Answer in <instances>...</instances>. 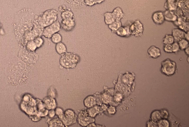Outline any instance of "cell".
<instances>
[{
  "label": "cell",
  "mask_w": 189,
  "mask_h": 127,
  "mask_svg": "<svg viewBox=\"0 0 189 127\" xmlns=\"http://www.w3.org/2000/svg\"><path fill=\"white\" fill-rule=\"evenodd\" d=\"M117 36L121 37H128L131 35L129 26H121L119 28L116 33Z\"/></svg>",
  "instance_id": "18"
},
{
  "label": "cell",
  "mask_w": 189,
  "mask_h": 127,
  "mask_svg": "<svg viewBox=\"0 0 189 127\" xmlns=\"http://www.w3.org/2000/svg\"><path fill=\"white\" fill-rule=\"evenodd\" d=\"M61 17L62 20L74 18V14L71 9L69 8L64 11L61 12Z\"/></svg>",
  "instance_id": "24"
},
{
  "label": "cell",
  "mask_w": 189,
  "mask_h": 127,
  "mask_svg": "<svg viewBox=\"0 0 189 127\" xmlns=\"http://www.w3.org/2000/svg\"><path fill=\"white\" fill-rule=\"evenodd\" d=\"M186 32L179 28H174L172 30V35L175 39V41L178 42L184 38Z\"/></svg>",
  "instance_id": "17"
},
{
  "label": "cell",
  "mask_w": 189,
  "mask_h": 127,
  "mask_svg": "<svg viewBox=\"0 0 189 127\" xmlns=\"http://www.w3.org/2000/svg\"><path fill=\"white\" fill-rule=\"evenodd\" d=\"M176 69V63L171 59H167L162 62L161 71L166 75L171 76L174 75Z\"/></svg>",
  "instance_id": "6"
},
{
  "label": "cell",
  "mask_w": 189,
  "mask_h": 127,
  "mask_svg": "<svg viewBox=\"0 0 189 127\" xmlns=\"http://www.w3.org/2000/svg\"><path fill=\"white\" fill-rule=\"evenodd\" d=\"M49 127H65L63 122L58 117H54L52 119L49 118L46 121Z\"/></svg>",
  "instance_id": "15"
},
{
  "label": "cell",
  "mask_w": 189,
  "mask_h": 127,
  "mask_svg": "<svg viewBox=\"0 0 189 127\" xmlns=\"http://www.w3.org/2000/svg\"><path fill=\"white\" fill-rule=\"evenodd\" d=\"M132 74L130 73H127L124 74L122 77V82L124 85H126L130 86L133 82L134 77Z\"/></svg>",
  "instance_id": "20"
},
{
  "label": "cell",
  "mask_w": 189,
  "mask_h": 127,
  "mask_svg": "<svg viewBox=\"0 0 189 127\" xmlns=\"http://www.w3.org/2000/svg\"><path fill=\"white\" fill-rule=\"evenodd\" d=\"M29 117L32 121H35V122L40 121L41 119V117L38 114L33 115Z\"/></svg>",
  "instance_id": "40"
},
{
  "label": "cell",
  "mask_w": 189,
  "mask_h": 127,
  "mask_svg": "<svg viewBox=\"0 0 189 127\" xmlns=\"http://www.w3.org/2000/svg\"><path fill=\"white\" fill-rule=\"evenodd\" d=\"M61 29L66 32H70L75 28L76 22L75 19L62 20L60 23Z\"/></svg>",
  "instance_id": "9"
},
{
  "label": "cell",
  "mask_w": 189,
  "mask_h": 127,
  "mask_svg": "<svg viewBox=\"0 0 189 127\" xmlns=\"http://www.w3.org/2000/svg\"><path fill=\"white\" fill-rule=\"evenodd\" d=\"M36 109L37 114L41 117L48 116V110L45 108L42 100L36 98Z\"/></svg>",
  "instance_id": "10"
},
{
  "label": "cell",
  "mask_w": 189,
  "mask_h": 127,
  "mask_svg": "<svg viewBox=\"0 0 189 127\" xmlns=\"http://www.w3.org/2000/svg\"><path fill=\"white\" fill-rule=\"evenodd\" d=\"M57 96V92L56 89L53 86H51L47 91V96L56 99Z\"/></svg>",
  "instance_id": "28"
},
{
  "label": "cell",
  "mask_w": 189,
  "mask_h": 127,
  "mask_svg": "<svg viewBox=\"0 0 189 127\" xmlns=\"http://www.w3.org/2000/svg\"><path fill=\"white\" fill-rule=\"evenodd\" d=\"M48 116L49 118L52 119L56 117V113L55 109H51V110H48Z\"/></svg>",
  "instance_id": "41"
},
{
  "label": "cell",
  "mask_w": 189,
  "mask_h": 127,
  "mask_svg": "<svg viewBox=\"0 0 189 127\" xmlns=\"http://www.w3.org/2000/svg\"><path fill=\"white\" fill-rule=\"evenodd\" d=\"M85 5L88 6H92L96 5V0H84Z\"/></svg>",
  "instance_id": "36"
},
{
  "label": "cell",
  "mask_w": 189,
  "mask_h": 127,
  "mask_svg": "<svg viewBox=\"0 0 189 127\" xmlns=\"http://www.w3.org/2000/svg\"><path fill=\"white\" fill-rule=\"evenodd\" d=\"M62 38H62L61 35L59 33V32H57L53 35L50 38L51 41L55 44H57L61 42Z\"/></svg>",
  "instance_id": "29"
},
{
  "label": "cell",
  "mask_w": 189,
  "mask_h": 127,
  "mask_svg": "<svg viewBox=\"0 0 189 127\" xmlns=\"http://www.w3.org/2000/svg\"><path fill=\"white\" fill-rule=\"evenodd\" d=\"M105 0H96V4H100L102 3Z\"/></svg>",
  "instance_id": "47"
},
{
  "label": "cell",
  "mask_w": 189,
  "mask_h": 127,
  "mask_svg": "<svg viewBox=\"0 0 189 127\" xmlns=\"http://www.w3.org/2000/svg\"><path fill=\"white\" fill-rule=\"evenodd\" d=\"M95 118L89 116L86 109L79 111L77 117V121L81 126L86 127L91 123L95 122Z\"/></svg>",
  "instance_id": "5"
},
{
  "label": "cell",
  "mask_w": 189,
  "mask_h": 127,
  "mask_svg": "<svg viewBox=\"0 0 189 127\" xmlns=\"http://www.w3.org/2000/svg\"><path fill=\"white\" fill-rule=\"evenodd\" d=\"M160 114L162 119H167L168 118L169 116V113L168 111L165 110H161L160 111Z\"/></svg>",
  "instance_id": "42"
},
{
  "label": "cell",
  "mask_w": 189,
  "mask_h": 127,
  "mask_svg": "<svg viewBox=\"0 0 189 127\" xmlns=\"http://www.w3.org/2000/svg\"><path fill=\"white\" fill-rule=\"evenodd\" d=\"M55 113H56V116L57 117H58L59 116L61 115L64 113V110L62 108L59 107H57L55 109Z\"/></svg>",
  "instance_id": "39"
},
{
  "label": "cell",
  "mask_w": 189,
  "mask_h": 127,
  "mask_svg": "<svg viewBox=\"0 0 189 127\" xmlns=\"http://www.w3.org/2000/svg\"><path fill=\"white\" fill-rule=\"evenodd\" d=\"M113 98V103H119L122 101L123 98V95L122 93L118 92L115 93Z\"/></svg>",
  "instance_id": "32"
},
{
  "label": "cell",
  "mask_w": 189,
  "mask_h": 127,
  "mask_svg": "<svg viewBox=\"0 0 189 127\" xmlns=\"http://www.w3.org/2000/svg\"><path fill=\"white\" fill-rule=\"evenodd\" d=\"M122 26V24L120 21L115 20L112 23L108 25L109 29L113 33H116L117 30Z\"/></svg>",
  "instance_id": "25"
},
{
  "label": "cell",
  "mask_w": 189,
  "mask_h": 127,
  "mask_svg": "<svg viewBox=\"0 0 189 127\" xmlns=\"http://www.w3.org/2000/svg\"><path fill=\"white\" fill-rule=\"evenodd\" d=\"M21 108L29 117L37 114L36 109V98H33L30 94H25L23 97Z\"/></svg>",
  "instance_id": "3"
},
{
  "label": "cell",
  "mask_w": 189,
  "mask_h": 127,
  "mask_svg": "<svg viewBox=\"0 0 189 127\" xmlns=\"http://www.w3.org/2000/svg\"><path fill=\"white\" fill-rule=\"evenodd\" d=\"M58 12L54 9H50L44 11L41 15L35 17L37 23L44 28L57 21Z\"/></svg>",
  "instance_id": "1"
},
{
  "label": "cell",
  "mask_w": 189,
  "mask_h": 127,
  "mask_svg": "<svg viewBox=\"0 0 189 127\" xmlns=\"http://www.w3.org/2000/svg\"><path fill=\"white\" fill-rule=\"evenodd\" d=\"M81 60V57L79 55L73 53L66 52L61 55L59 63L63 68L71 69L75 68Z\"/></svg>",
  "instance_id": "2"
},
{
  "label": "cell",
  "mask_w": 189,
  "mask_h": 127,
  "mask_svg": "<svg viewBox=\"0 0 189 127\" xmlns=\"http://www.w3.org/2000/svg\"><path fill=\"white\" fill-rule=\"evenodd\" d=\"M106 111L109 114L114 115L116 112V109L114 105H110L108 106Z\"/></svg>",
  "instance_id": "35"
},
{
  "label": "cell",
  "mask_w": 189,
  "mask_h": 127,
  "mask_svg": "<svg viewBox=\"0 0 189 127\" xmlns=\"http://www.w3.org/2000/svg\"><path fill=\"white\" fill-rule=\"evenodd\" d=\"M68 7H67L66 6H64V5H61V6H59V10L61 13L64 11L66 10L67 9H68Z\"/></svg>",
  "instance_id": "45"
},
{
  "label": "cell",
  "mask_w": 189,
  "mask_h": 127,
  "mask_svg": "<svg viewBox=\"0 0 189 127\" xmlns=\"http://www.w3.org/2000/svg\"><path fill=\"white\" fill-rule=\"evenodd\" d=\"M184 38L187 40V41H189V32H187L186 33Z\"/></svg>",
  "instance_id": "46"
},
{
  "label": "cell",
  "mask_w": 189,
  "mask_h": 127,
  "mask_svg": "<svg viewBox=\"0 0 189 127\" xmlns=\"http://www.w3.org/2000/svg\"><path fill=\"white\" fill-rule=\"evenodd\" d=\"M172 52H178L180 50V48L178 42H175L172 44Z\"/></svg>",
  "instance_id": "37"
},
{
  "label": "cell",
  "mask_w": 189,
  "mask_h": 127,
  "mask_svg": "<svg viewBox=\"0 0 189 127\" xmlns=\"http://www.w3.org/2000/svg\"><path fill=\"white\" fill-rule=\"evenodd\" d=\"M163 43L164 44H172L175 42V39L171 34H166L163 38Z\"/></svg>",
  "instance_id": "30"
},
{
  "label": "cell",
  "mask_w": 189,
  "mask_h": 127,
  "mask_svg": "<svg viewBox=\"0 0 189 127\" xmlns=\"http://www.w3.org/2000/svg\"><path fill=\"white\" fill-rule=\"evenodd\" d=\"M185 50V53L186 54V55H188L189 54V47H187V48H186L184 50Z\"/></svg>",
  "instance_id": "48"
},
{
  "label": "cell",
  "mask_w": 189,
  "mask_h": 127,
  "mask_svg": "<svg viewBox=\"0 0 189 127\" xmlns=\"http://www.w3.org/2000/svg\"><path fill=\"white\" fill-rule=\"evenodd\" d=\"M147 127H158L157 123L155 122V121H148L147 123Z\"/></svg>",
  "instance_id": "43"
},
{
  "label": "cell",
  "mask_w": 189,
  "mask_h": 127,
  "mask_svg": "<svg viewBox=\"0 0 189 127\" xmlns=\"http://www.w3.org/2000/svg\"><path fill=\"white\" fill-rule=\"evenodd\" d=\"M112 13L116 20L121 21V19L124 17V12L120 7H117L115 8Z\"/></svg>",
  "instance_id": "21"
},
{
  "label": "cell",
  "mask_w": 189,
  "mask_h": 127,
  "mask_svg": "<svg viewBox=\"0 0 189 127\" xmlns=\"http://www.w3.org/2000/svg\"><path fill=\"white\" fill-rule=\"evenodd\" d=\"M164 51L167 53H172V45L171 44H164L163 47Z\"/></svg>",
  "instance_id": "38"
},
{
  "label": "cell",
  "mask_w": 189,
  "mask_h": 127,
  "mask_svg": "<svg viewBox=\"0 0 189 127\" xmlns=\"http://www.w3.org/2000/svg\"><path fill=\"white\" fill-rule=\"evenodd\" d=\"M178 42L180 50H184L189 47L188 41L185 38L182 39Z\"/></svg>",
  "instance_id": "31"
},
{
  "label": "cell",
  "mask_w": 189,
  "mask_h": 127,
  "mask_svg": "<svg viewBox=\"0 0 189 127\" xmlns=\"http://www.w3.org/2000/svg\"><path fill=\"white\" fill-rule=\"evenodd\" d=\"M61 29L60 23L57 20L53 23L44 28L42 35L47 38H50L53 35L59 32Z\"/></svg>",
  "instance_id": "7"
},
{
  "label": "cell",
  "mask_w": 189,
  "mask_h": 127,
  "mask_svg": "<svg viewBox=\"0 0 189 127\" xmlns=\"http://www.w3.org/2000/svg\"><path fill=\"white\" fill-rule=\"evenodd\" d=\"M131 35L136 37L141 36L144 31V25L139 20H136L129 26Z\"/></svg>",
  "instance_id": "8"
},
{
  "label": "cell",
  "mask_w": 189,
  "mask_h": 127,
  "mask_svg": "<svg viewBox=\"0 0 189 127\" xmlns=\"http://www.w3.org/2000/svg\"><path fill=\"white\" fill-rule=\"evenodd\" d=\"M154 22L157 25H161L165 21L164 13L161 11H156L154 13L152 17Z\"/></svg>",
  "instance_id": "13"
},
{
  "label": "cell",
  "mask_w": 189,
  "mask_h": 127,
  "mask_svg": "<svg viewBox=\"0 0 189 127\" xmlns=\"http://www.w3.org/2000/svg\"><path fill=\"white\" fill-rule=\"evenodd\" d=\"M26 47L27 51L31 52H34L37 49V47L33 40L28 41L26 44Z\"/></svg>",
  "instance_id": "26"
},
{
  "label": "cell",
  "mask_w": 189,
  "mask_h": 127,
  "mask_svg": "<svg viewBox=\"0 0 189 127\" xmlns=\"http://www.w3.org/2000/svg\"><path fill=\"white\" fill-rule=\"evenodd\" d=\"M37 48H41L44 44V39L41 36H37L33 40Z\"/></svg>",
  "instance_id": "33"
},
{
  "label": "cell",
  "mask_w": 189,
  "mask_h": 127,
  "mask_svg": "<svg viewBox=\"0 0 189 127\" xmlns=\"http://www.w3.org/2000/svg\"><path fill=\"white\" fill-rule=\"evenodd\" d=\"M65 127L71 126L77 122V115L72 109H67L64 111V113L58 117Z\"/></svg>",
  "instance_id": "4"
},
{
  "label": "cell",
  "mask_w": 189,
  "mask_h": 127,
  "mask_svg": "<svg viewBox=\"0 0 189 127\" xmlns=\"http://www.w3.org/2000/svg\"><path fill=\"white\" fill-rule=\"evenodd\" d=\"M86 110H87L89 116L90 117H94V118H95L98 115L101 113L100 106L97 105L87 109Z\"/></svg>",
  "instance_id": "19"
},
{
  "label": "cell",
  "mask_w": 189,
  "mask_h": 127,
  "mask_svg": "<svg viewBox=\"0 0 189 127\" xmlns=\"http://www.w3.org/2000/svg\"><path fill=\"white\" fill-rule=\"evenodd\" d=\"M55 50L58 54L61 55L67 52V48L65 44L62 42L56 44L55 46Z\"/></svg>",
  "instance_id": "22"
},
{
  "label": "cell",
  "mask_w": 189,
  "mask_h": 127,
  "mask_svg": "<svg viewBox=\"0 0 189 127\" xmlns=\"http://www.w3.org/2000/svg\"><path fill=\"white\" fill-rule=\"evenodd\" d=\"M100 99L102 104L109 105L113 103V96L107 92L105 91L101 93H99Z\"/></svg>",
  "instance_id": "12"
},
{
  "label": "cell",
  "mask_w": 189,
  "mask_h": 127,
  "mask_svg": "<svg viewBox=\"0 0 189 127\" xmlns=\"http://www.w3.org/2000/svg\"><path fill=\"white\" fill-rule=\"evenodd\" d=\"M104 22L106 25H110L115 21V19L111 12H106L104 14Z\"/></svg>",
  "instance_id": "23"
},
{
  "label": "cell",
  "mask_w": 189,
  "mask_h": 127,
  "mask_svg": "<svg viewBox=\"0 0 189 127\" xmlns=\"http://www.w3.org/2000/svg\"><path fill=\"white\" fill-rule=\"evenodd\" d=\"M104 126L103 125H100V124H96L95 122H93L89 124L86 127H101Z\"/></svg>",
  "instance_id": "44"
},
{
  "label": "cell",
  "mask_w": 189,
  "mask_h": 127,
  "mask_svg": "<svg viewBox=\"0 0 189 127\" xmlns=\"http://www.w3.org/2000/svg\"><path fill=\"white\" fill-rule=\"evenodd\" d=\"M158 127H168L170 124L169 121L166 119H161L157 122Z\"/></svg>",
  "instance_id": "34"
},
{
  "label": "cell",
  "mask_w": 189,
  "mask_h": 127,
  "mask_svg": "<svg viewBox=\"0 0 189 127\" xmlns=\"http://www.w3.org/2000/svg\"><path fill=\"white\" fill-rule=\"evenodd\" d=\"M151 120L157 123L158 121L162 119L160 111L158 110H155L152 112L151 113Z\"/></svg>",
  "instance_id": "27"
},
{
  "label": "cell",
  "mask_w": 189,
  "mask_h": 127,
  "mask_svg": "<svg viewBox=\"0 0 189 127\" xmlns=\"http://www.w3.org/2000/svg\"><path fill=\"white\" fill-rule=\"evenodd\" d=\"M42 101L45 108L48 110L55 109L57 107V102L55 98L47 96L43 98Z\"/></svg>",
  "instance_id": "11"
},
{
  "label": "cell",
  "mask_w": 189,
  "mask_h": 127,
  "mask_svg": "<svg viewBox=\"0 0 189 127\" xmlns=\"http://www.w3.org/2000/svg\"><path fill=\"white\" fill-rule=\"evenodd\" d=\"M148 53L149 56L152 58H157L161 55V51L160 49L154 46H151L148 49Z\"/></svg>",
  "instance_id": "16"
},
{
  "label": "cell",
  "mask_w": 189,
  "mask_h": 127,
  "mask_svg": "<svg viewBox=\"0 0 189 127\" xmlns=\"http://www.w3.org/2000/svg\"><path fill=\"white\" fill-rule=\"evenodd\" d=\"M83 104L87 109L97 105L96 98L94 95L88 96L84 100Z\"/></svg>",
  "instance_id": "14"
}]
</instances>
